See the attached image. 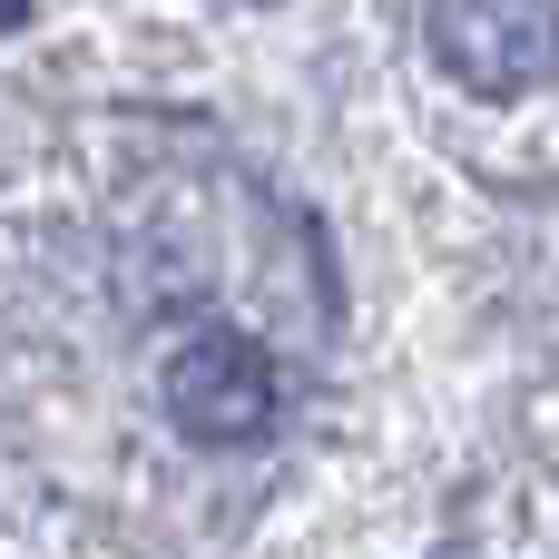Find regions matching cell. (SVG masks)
Returning <instances> with one entry per match:
<instances>
[{
  "label": "cell",
  "mask_w": 559,
  "mask_h": 559,
  "mask_svg": "<svg viewBox=\"0 0 559 559\" xmlns=\"http://www.w3.org/2000/svg\"><path fill=\"white\" fill-rule=\"evenodd\" d=\"M20 10H29V0H0V20H20Z\"/></svg>",
  "instance_id": "3"
},
{
  "label": "cell",
  "mask_w": 559,
  "mask_h": 559,
  "mask_svg": "<svg viewBox=\"0 0 559 559\" xmlns=\"http://www.w3.org/2000/svg\"><path fill=\"white\" fill-rule=\"evenodd\" d=\"M432 59L472 98H531L559 79V0H432Z\"/></svg>",
  "instance_id": "2"
},
{
  "label": "cell",
  "mask_w": 559,
  "mask_h": 559,
  "mask_svg": "<svg viewBox=\"0 0 559 559\" xmlns=\"http://www.w3.org/2000/svg\"><path fill=\"white\" fill-rule=\"evenodd\" d=\"M157 403H167V423H177L187 442L236 452V442H255V432L275 423L285 383H275V354H265L255 334H236V324H187L177 354H167V373H157Z\"/></svg>",
  "instance_id": "1"
}]
</instances>
